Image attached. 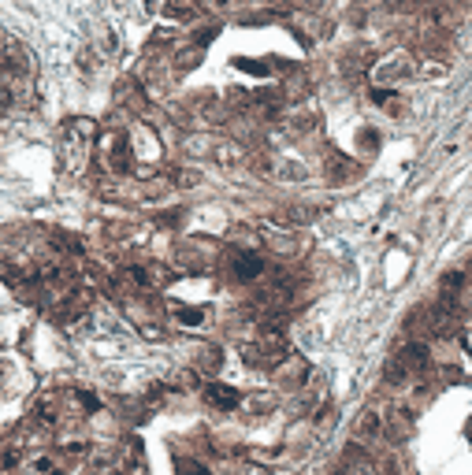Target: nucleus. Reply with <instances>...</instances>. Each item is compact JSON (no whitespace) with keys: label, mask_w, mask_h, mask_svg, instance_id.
I'll use <instances>...</instances> for the list:
<instances>
[{"label":"nucleus","mask_w":472,"mask_h":475,"mask_svg":"<svg viewBox=\"0 0 472 475\" xmlns=\"http://www.w3.org/2000/svg\"><path fill=\"white\" fill-rule=\"evenodd\" d=\"M89 138H94V123L89 119H71L63 126V167L78 175L89 160Z\"/></svg>","instance_id":"1"},{"label":"nucleus","mask_w":472,"mask_h":475,"mask_svg":"<svg viewBox=\"0 0 472 475\" xmlns=\"http://www.w3.org/2000/svg\"><path fill=\"white\" fill-rule=\"evenodd\" d=\"M231 268H234V275H238L242 282H249V279H257V275L264 271V260L253 256V253H238L231 260Z\"/></svg>","instance_id":"2"},{"label":"nucleus","mask_w":472,"mask_h":475,"mask_svg":"<svg viewBox=\"0 0 472 475\" xmlns=\"http://www.w3.org/2000/svg\"><path fill=\"white\" fill-rule=\"evenodd\" d=\"M205 398L212 405H219V408H231L234 401H238V393L227 390V386H205Z\"/></svg>","instance_id":"4"},{"label":"nucleus","mask_w":472,"mask_h":475,"mask_svg":"<svg viewBox=\"0 0 472 475\" xmlns=\"http://www.w3.org/2000/svg\"><path fill=\"white\" fill-rule=\"evenodd\" d=\"M383 4L390 11H413V8H421V0H383Z\"/></svg>","instance_id":"5"},{"label":"nucleus","mask_w":472,"mask_h":475,"mask_svg":"<svg viewBox=\"0 0 472 475\" xmlns=\"http://www.w3.org/2000/svg\"><path fill=\"white\" fill-rule=\"evenodd\" d=\"M108 164L115 171H127L130 167V149H127V138L123 134H112L108 138Z\"/></svg>","instance_id":"3"}]
</instances>
